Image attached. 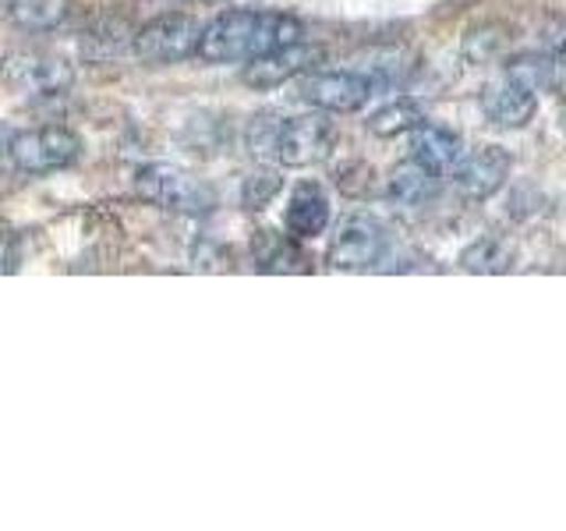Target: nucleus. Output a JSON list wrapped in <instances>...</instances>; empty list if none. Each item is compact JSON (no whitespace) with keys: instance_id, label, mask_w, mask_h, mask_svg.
<instances>
[{"instance_id":"19","label":"nucleus","mask_w":566,"mask_h":531,"mask_svg":"<svg viewBox=\"0 0 566 531\" xmlns=\"http://www.w3.org/2000/svg\"><path fill=\"white\" fill-rule=\"evenodd\" d=\"M506 75L542 93V88H548L556 79V61L548 58V53H517L513 61H506Z\"/></svg>"},{"instance_id":"1","label":"nucleus","mask_w":566,"mask_h":531,"mask_svg":"<svg viewBox=\"0 0 566 531\" xmlns=\"http://www.w3.org/2000/svg\"><path fill=\"white\" fill-rule=\"evenodd\" d=\"M305 40V25L283 11H223L202 25L199 58L209 64H248L262 53Z\"/></svg>"},{"instance_id":"13","label":"nucleus","mask_w":566,"mask_h":531,"mask_svg":"<svg viewBox=\"0 0 566 531\" xmlns=\"http://www.w3.org/2000/svg\"><path fill=\"white\" fill-rule=\"evenodd\" d=\"M460 156H464V149H460V138L453 132L436 128V124H429V121H421L411 132V159L421 164L424 170H432L439 177H450L453 167L460 164Z\"/></svg>"},{"instance_id":"15","label":"nucleus","mask_w":566,"mask_h":531,"mask_svg":"<svg viewBox=\"0 0 566 531\" xmlns=\"http://www.w3.org/2000/svg\"><path fill=\"white\" fill-rule=\"evenodd\" d=\"M11 75L18 85L29 88L32 96H57L71 85V79H75L61 58H46V53H32V58L14 61Z\"/></svg>"},{"instance_id":"8","label":"nucleus","mask_w":566,"mask_h":531,"mask_svg":"<svg viewBox=\"0 0 566 531\" xmlns=\"http://www.w3.org/2000/svg\"><path fill=\"white\" fill-rule=\"evenodd\" d=\"M513 170V159L503 146H482L474 153L460 156V164L453 167V188L471 202L492 199L495 191L506 185V177Z\"/></svg>"},{"instance_id":"3","label":"nucleus","mask_w":566,"mask_h":531,"mask_svg":"<svg viewBox=\"0 0 566 531\" xmlns=\"http://www.w3.org/2000/svg\"><path fill=\"white\" fill-rule=\"evenodd\" d=\"M389 244L394 241H389V230L382 220L368 217V212H350L336 227V235L326 248V262L344 273H368L386 262Z\"/></svg>"},{"instance_id":"21","label":"nucleus","mask_w":566,"mask_h":531,"mask_svg":"<svg viewBox=\"0 0 566 531\" xmlns=\"http://www.w3.org/2000/svg\"><path fill=\"white\" fill-rule=\"evenodd\" d=\"M280 188H283L280 170H255L252 177H244L241 202H244V209H262V206H270V199Z\"/></svg>"},{"instance_id":"10","label":"nucleus","mask_w":566,"mask_h":531,"mask_svg":"<svg viewBox=\"0 0 566 531\" xmlns=\"http://www.w3.org/2000/svg\"><path fill=\"white\" fill-rule=\"evenodd\" d=\"M482 114L495 128H524L538 114V93L521 85L517 79L503 75L482 93Z\"/></svg>"},{"instance_id":"20","label":"nucleus","mask_w":566,"mask_h":531,"mask_svg":"<svg viewBox=\"0 0 566 531\" xmlns=\"http://www.w3.org/2000/svg\"><path fill=\"white\" fill-rule=\"evenodd\" d=\"M280 124H283V117H276V114H255L252 124H248V132H244L248 149H252V156L262 159V164H265V159H273V156H276Z\"/></svg>"},{"instance_id":"14","label":"nucleus","mask_w":566,"mask_h":531,"mask_svg":"<svg viewBox=\"0 0 566 531\" xmlns=\"http://www.w3.org/2000/svg\"><path fill=\"white\" fill-rule=\"evenodd\" d=\"M386 195L394 206L421 209L439 195V174L424 170L421 164H415V159H407V164L394 167V174L386 177Z\"/></svg>"},{"instance_id":"9","label":"nucleus","mask_w":566,"mask_h":531,"mask_svg":"<svg viewBox=\"0 0 566 531\" xmlns=\"http://www.w3.org/2000/svg\"><path fill=\"white\" fill-rule=\"evenodd\" d=\"M318 61H323V50L301 40V43H291V46H283V50L262 53V58L248 61L244 64V82L252 85V88H276L283 82L305 75V71H312Z\"/></svg>"},{"instance_id":"22","label":"nucleus","mask_w":566,"mask_h":531,"mask_svg":"<svg viewBox=\"0 0 566 531\" xmlns=\"http://www.w3.org/2000/svg\"><path fill=\"white\" fill-rule=\"evenodd\" d=\"M545 50H548V58H553L556 64L566 67V18H556V22L548 25V32H545Z\"/></svg>"},{"instance_id":"2","label":"nucleus","mask_w":566,"mask_h":531,"mask_svg":"<svg viewBox=\"0 0 566 531\" xmlns=\"http://www.w3.org/2000/svg\"><path fill=\"white\" fill-rule=\"evenodd\" d=\"M135 195L156 209L181 212V217H202L217 206L212 188L177 164H146L135 174Z\"/></svg>"},{"instance_id":"4","label":"nucleus","mask_w":566,"mask_h":531,"mask_svg":"<svg viewBox=\"0 0 566 531\" xmlns=\"http://www.w3.org/2000/svg\"><path fill=\"white\" fill-rule=\"evenodd\" d=\"M8 156L18 170L25 174H53L78 164L82 138L64 128V124H43V128L14 132L8 142Z\"/></svg>"},{"instance_id":"11","label":"nucleus","mask_w":566,"mask_h":531,"mask_svg":"<svg viewBox=\"0 0 566 531\" xmlns=\"http://www.w3.org/2000/svg\"><path fill=\"white\" fill-rule=\"evenodd\" d=\"M283 227L297 241H312L323 235L329 227V195L323 191V185L305 181L294 188L287 212H283Z\"/></svg>"},{"instance_id":"7","label":"nucleus","mask_w":566,"mask_h":531,"mask_svg":"<svg viewBox=\"0 0 566 531\" xmlns=\"http://www.w3.org/2000/svg\"><path fill=\"white\" fill-rule=\"evenodd\" d=\"M336 146V124L326 111L301 114L280 124L276 138V164L280 167H315L329 159Z\"/></svg>"},{"instance_id":"6","label":"nucleus","mask_w":566,"mask_h":531,"mask_svg":"<svg viewBox=\"0 0 566 531\" xmlns=\"http://www.w3.org/2000/svg\"><path fill=\"white\" fill-rule=\"evenodd\" d=\"M297 96L326 114H358L376 85L365 71H305L297 75Z\"/></svg>"},{"instance_id":"5","label":"nucleus","mask_w":566,"mask_h":531,"mask_svg":"<svg viewBox=\"0 0 566 531\" xmlns=\"http://www.w3.org/2000/svg\"><path fill=\"white\" fill-rule=\"evenodd\" d=\"M202 25L191 14H159L135 32V58L142 64H181L188 58H199Z\"/></svg>"},{"instance_id":"18","label":"nucleus","mask_w":566,"mask_h":531,"mask_svg":"<svg viewBox=\"0 0 566 531\" xmlns=\"http://www.w3.org/2000/svg\"><path fill=\"white\" fill-rule=\"evenodd\" d=\"M421 121H424L421 103H415V100H394V103L379 106V111L368 117V132L379 135V138H397V135L415 132Z\"/></svg>"},{"instance_id":"23","label":"nucleus","mask_w":566,"mask_h":531,"mask_svg":"<svg viewBox=\"0 0 566 531\" xmlns=\"http://www.w3.org/2000/svg\"><path fill=\"white\" fill-rule=\"evenodd\" d=\"M11 128H8V124L4 121H0V153H8V142H11Z\"/></svg>"},{"instance_id":"17","label":"nucleus","mask_w":566,"mask_h":531,"mask_svg":"<svg viewBox=\"0 0 566 531\" xmlns=\"http://www.w3.org/2000/svg\"><path fill=\"white\" fill-rule=\"evenodd\" d=\"M510 266H513V248L510 241L495 235L478 238L460 252V270H468V273H506Z\"/></svg>"},{"instance_id":"12","label":"nucleus","mask_w":566,"mask_h":531,"mask_svg":"<svg viewBox=\"0 0 566 531\" xmlns=\"http://www.w3.org/2000/svg\"><path fill=\"white\" fill-rule=\"evenodd\" d=\"M252 262L259 273H305L308 256L297 238L283 235V230L259 227L252 235Z\"/></svg>"},{"instance_id":"16","label":"nucleus","mask_w":566,"mask_h":531,"mask_svg":"<svg viewBox=\"0 0 566 531\" xmlns=\"http://www.w3.org/2000/svg\"><path fill=\"white\" fill-rule=\"evenodd\" d=\"M8 18L18 29L29 32H53L67 22L71 0H8Z\"/></svg>"}]
</instances>
